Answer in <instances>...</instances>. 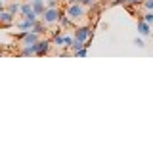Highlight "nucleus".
<instances>
[{
    "instance_id": "nucleus-1",
    "label": "nucleus",
    "mask_w": 153,
    "mask_h": 153,
    "mask_svg": "<svg viewBox=\"0 0 153 153\" xmlns=\"http://www.w3.org/2000/svg\"><path fill=\"white\" fill-rule=\"evenodd\" d=\"M63 13L75 23V27H76V25H80V23L84 21V17H86V6L84 4H76V2H69L65 6Z\"/></svg>"
},
{
    "instance_id": "nucleus-2",
    "label": "nucleus",
    "mask_w": 153,
    "mask_h": 153,
    "mask_svg": "<svg viewBox=\"0 0 153 153\" xmlns=\"http://www.w3.org/2000/svg\"><path fill=\"white\" fill-rule=\"evenodd\" d=\"M92 35H94V27H90V25H76L75 27V33H73L75 40H80V42L90 40Z\"/></svg>"
},
{
    "instance_id": "nucleus-3",
    "label": "nucleus",
    "mask_w": 153,
    "mask_h": 153,
    "mask_svg": "<svg viewBox=\"0 0 153 153\" xmlns=\"http://www.w3.org/2000/svg\"><path fill=\"white\" fill-rule=\"evenodd\" d=\"M61 16V10L59 8H46V12L40 16V19L46 23V27H52L57 23V19H59Z\"/></svg>"
},
{
    "instance_id": "nucleus-4",
    "label": "nucleus",
    "mask_w": 153,
    "mask_h": 153,
    "mask_svg": "<svg viewBox=\"0 0 153 153\" xmlns=\"http://www.w3.org/2000/svg\"><path fill=\"white\" fill-rule=\"evenodd\" d=\"M17 38H19V44L21 46H33L40 40V35L35 31H27V33H19Z\"/></svg>"
},
{
    "instance_id": "nucleus-5",
    "label": "nucleus",
    "mask_w": 153,
    "mask_h": 153,
    "mask_svg": "<svg viewBox=\"0 0 153 153\" xmlns=\"http://www.w3.org/2000/svg\"><path fill=\"white\" fill-rule=\"evenodd\" d=\"M52 38H42L40 36V40L35 44V50H36V56H46V54H50V50H52Z\"/></svg>"
},
{
    "instance_id": "nucleus-6",
    "label": "nucleus",
    "mask_w": 153,
    "mask_h": 153,
    "mask_svg": "<svg viewBox=\"0 0 153 153\" xmlns=\"http://www.w3.org/2000/svg\"><path fill=\"white\" fill-rule=\"evenodd\" d=\"M29 2H31V6H33V10H35V13L38 17L46 12V2L44 0H29Z\"/></svg>"
},
{
    "instance_id": "nucleus-7",
    "label": "nucleus",
    "mask_w": 153,
    "mask_h": 153,
    "mask_svg": "<svg viewBox=\"0 0 153 153\" xmlns=\"http://www.w3.org/2000/svg\"><path fill=\"white\" fill-rule=\"evenodd\" d=\"M138 33H140L142 36H149L151 35V25L147 21H143V19H138Z\"/></svg>"
},
{
    "instance_id": "nucleus-8",
    "label": "nucleus",
    "mask_w": 153,
    "mask_h": 153,
    "mask_svg": "<svg viewBox=\"0 0 153 153\" xmlns=\"http://www.w3.org/2000/svg\"><path fill=\"white\" fill-rule=\"evenodd\" d=\"M13 19H16V16L13 13H10L8 10H4L2 13H0V25H6V27H10L13 23Z\"/></svg>"
},
{
    "instance_id": "nucleus-9",
    "label": "nucleus",
    "mask_w": 153,
    "mask_h": 153,
    "mask_svg": "<svg viewBox=\"0 0 153 153\" xmlns=\"http://www.w3.org/2000/svg\"><path fill=\"white\" fill-rule=\"evenodd\" d=\"M36 21H29V19L25 17H21V21L17 23V29H19V33H27V31H33V25H35Z\"/></svg>"
},
{
    "instance_id": "nucleus-10",
    "label": "nucleus",
    "mask_w": 153,
    "mask_h": 153,
    "mask_svg": "<svg viewBox=\"0 0 153 153\" xmlns=\"http://www.w3.org/2000/svg\"><path fill=\"white\" fill-rule=\"evenodd\" d=\"M57 25H59L61 29H63V31H67V29H71V27H75V23L71 21L69 17L65 16V13H61L59 16V19H57Z\"/></svg>"
},
{
    "instance_id": "nucleus-11",
    "label": "nucleus",
    "mask_w": 153,
    "mask_h": 153,
    "mask_svg": "<svg viewBox=\"0 0 153 153\" xmlns=\"http://www.w3.org/2000/svg\"><path fill=\"white\" fill-rule=\"evenodd\" d=\"M33 31H35V33H38V35L42 36V35L46 33V23L42 21V19H36V23L33 25Z\"/></svg>"
},
{
    "instance_id": "nucleus-12",
    "label": "nucleus",
    "mask_w": 153,
    "mask_h": 153,
    "mask_svg": "<svg viewBox=\"0 0 153 153\" xmlns=\"http://www.w3.org/2000/svg\"><path fill=\"white\" fill-rule=\"evenodd\" d=\"M33 12H35V10H33V6H31V2H29V0H27V2H21V10H19V16H29V13H33Z\"/></svg>"
},
{
    "instance_id": "nucleus-13",
    "label": "nucleus",
    "mask_w": 153,
    "mask_h": 153,
    "mask_svg": "<svg viewBox=\"0 0 153 153\" xmlns=\"http://www.w3.org/2000/svg\"><path fill=\"white\" fill-rule=\"evenodd\" d=\"M6 10H8L10 13H13V16H17L19 10H21V2H10L8 6H6Z\"/></svg>"
},
{
    "instance_id": "nucleus-14",
    "label": "nucleus",
    "mask_w": 153,
    "mask_h": 153,
    "mask_svg": "<svg viewBox=\"0 0 153 153\" xmlns=\"http://www.w3.org/2000/svg\"><path fill=\"white\" fill-rule=\"evenodd\" d=\"M138 19H143V21H147L149 25H153V12H151V10H146V13L138 16Z\"/></svg>"
},
{
    "instance_id": "nucleus-15",
    "label": "nucleus",
    "mask_w": 153,
    "mask_h": 153,
    "mask_svg": "<svg viewBox=\"0 0 153 153\" xmlns=\"http://www.w3.org/2000/svg\"><path fill=\"white\" fill-rule=\"evenodd\" d=\"M63 38H65V40H63V48H65V50H69L71 44H73V40H75V36H73V35H67V33H63Z\"/></svg>"
},
{
    "instance_id": "nucleus-16",
    "label": "nucleus",
    "mask_w": 153,
    "mask_h": 153,
    "mask_svg": "<svg viewBox=\"0 0 153 153\" xmlns=\"http://www.w3.org/2000/svg\"><path fill=\"white\" fill-rule=\"evenodd\" d=\"M86 54H88V48H80V50H76L73 56H76V57H84Z\"/></svg>"
},
{
    "instance_id": "nucleus-17",
    "label": "nucleus",
    "mask_w": 153,
    "mask_h": 153,
    "mask_svg": "<svg viewBox=\"0 0 153 153\" xmlns=\"http://www.w3.org/2000/svg\"><path fill=\"white\" fill-rule=\"evenodd\" d=\"M142 6H143V10H151L153 12V0H143Z\"/></svg>"
},
{
    "instance_id": "nucleus-18",
    "label": "nucleus",
    "mask_w": 153,
    "mask_h": 153,
    "mask_svg": "<svg viewBox=\"0 0 153 153\" xmlns=\"http://www.w3.org/2000/svg\"><path fill=\"white\" fill-rule=\"evenodd\" d=\"M59 6V0H46V8H57Z\"/></svg>"
},
{
    "instance_id": "nucleus-19",
    "label": "nucleus",
    "mask_w": 153,
    "mask_h": 153,
    "mask_svg": "<svg viewBox=\"0 0 153 153\" xmlns=\"http://www.w3.org/2000/svg\"><path fill=\"white\" fill-rule=\"evenodd\" d=\"M134 44H136L138 48H146V42H143V40H142V38H138V36H136V38H134Z\"/></svg>"
},
{
    "instance_id": "nucleus-20",
    "label": "nucleus",
    "mask_w": 153,
    "mask_h": 153,
    "mask_svg": "<svg viewBox=\"0 0 153 153\" xmlns=\"http://www.w3.org/2000/svg\"><path fill=\"white\" fill-rule=\"evenodd\" d=\"M143 2V0H128V6H140V4ZM126 6V4H124Z\"/></svg>"
},
{
    "instance_id": "nucleus-21",
    "label": "nucleus",
    "mask_w": 153,
    "mask_h": 153,
    "mask_svg": "<svg viewBox=\"0 0 153 153\" xmlns=\"http://www.w3.org/2000/svg\"><path fill=\"white\" fill-rule=\"evenodd\" d=\"M71 2H76V4H84V6H88V0H71Z\"/></svg>"
},
{
    "instance_id": "nucleus-22",
    "label": "nucleus",
    "mask_w": 153,
    "mask_h": 153,
    "mask_svg": "<svg viewBox=\"0 0 153 153\" xmlns=\"http://www.w3.org/2000/svg\"><path fill=\"white\" fill-rule=\"evenodd\" d=\"M4 10H6V6H4V2H2V0H0V13H2Z\"/></svg>"
},
{
    "instance_id": "nucleus-23",
    "label": "nucleus",
    "mask_w": 153,
    "mask_h": 153,
    "mask_svg": "<svg viewBox=\"0 0 153 153\" xmlns=\"http://www.w3.org/2000/svg\"><path fill=\"white\" fill-rule=\"evenodd\" d=\"M2 52H4V48H2V46H0V54H2Z\"/></svg>"
}]
</instances>
